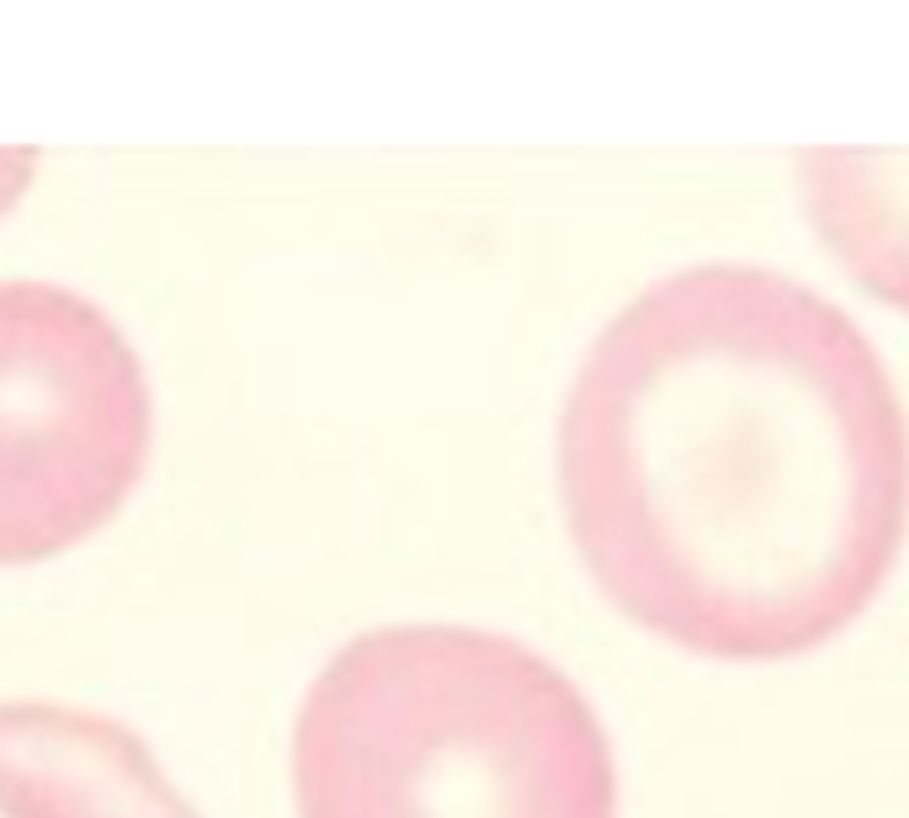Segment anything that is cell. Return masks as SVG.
Returning a JSON list of instances; mask_svg holds the SVG:
<instances>
[{"label":"cell","instance_id":"obj_6","mask_svg":"<svg viewBox=\"0 0 909 818\" xmlns=\"http://www.w3.org/2000/svg\"><path fill=\"white\" fill-rule=\"evenodd\" d=\"M32 165H38V149L32 144H0V213L27 192Z\"/></svg>","mask_w":909,"mask_h":818},{"label":"cell","instance_id":"obj_4","mask_svg":"<svg viewBox=\"0 0 909 818\" xmlns=\"http://www.w3.org/2000/svg\"><path fill=\"white\" fill-rule=\"evenodd\" d=\"M0 813L197 818L128 723L64 702H0Z\"/></svg>","mask_w":909,"mask_h":818},{"label":"cell","instance_id":"obj_5","mask_svg":"<svg viewBox=\"0 0 909 818\" xmlns=\"http://www.w3.org/2000/svg\"><path fill=\"white\" fill-rule=\"evenodd\" d=\"M798 197L840 266L909 314V149H803Z\"/></svg>","mask_w":909,"mask_h":818},{"label":"cell","instance_id":"obj_2","mask_svg":"<svg viewBox=\"0 0 909 818\" xmlns=\"http://www.w3.org/2000/svg\"><path fill=\"white\" fill-rule=\"evenodd\" d=\"M303 818H617L612 739L548 654L458 622L367 627L293 723Z\"/></svg>","mask_w":909,"mask_h":818},{"label":"cell","instance_id":"obj_3","mask_svg":"<svg viewBox=\"0 0 909 818\" xmlns=\"http://www.w3.org/2000/svg\"><path fill=\"white\" fill-rule=\"evenodd\" d=\"M144 452L149 378L112 314L59 282H0V564L101 526Z\"/></svg>","mask_w":909,"mask_h":818},{"label":"cell","instance_id":"obj_1","mask_svg":"<svg viewBox=\"0 0 909 818\" xmlns=\"http://www.w3.org/2000/svg\"><path fill=\"white\" fill-rule=\"evenodd\" d=\"M559 494L596 585L681 649L835 638L909 532V409L862 325L761 261L649 282L585 346Z\"/></svg>","mask_w":909,"mask_h":818}]
</instances>
